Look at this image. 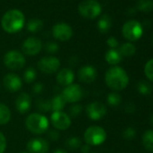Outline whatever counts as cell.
Here are the masks:
<instances>
[{
	"label": "cell",
	"mask_w": 153,
	"mask_h": 153,
	"mask_svg": "<svg viewBox=\"0 0 153 153\" xmlns=\"http://www.w3.org/2000/svg\"><path fill=\"white\" fill-rule=\"evenodd\" d=\"M142 144L148 151L153 153V130H148L143 133Z\"/></svg>",
	"instance_id": "23"
},
{
	"label": "cell",
	"mask_w": 153,
	"mask_h": 153,
	"mask_svg": "<svg viewBox=\"0 0 153 153\" xmlns=\"http://www.w3.org/2000/svg\"><path fill=\"white\" fill-rule=\"evenodd\" d=\"M80 150L82 153H90L91 152V147L88 145V144H84V145H81L80 147Z\"/></svg>",
	"instance_id": "41"
},
{
	"label": "cell",
	"mask_w": 153,
	"mask_h": 153,
	"mask_svg": "<svg viewBox=\"0 0 153 153\" xmlns=\"http://www.w3.org/2000/svg\"><path fill=\"white\" fill-rule=\"evenodd\" d=\"M82 145V141L78 136H71L65 141V146L69 149H76L80 148Z\"/></svg>",
	"instance_id": "27"
},
{
	"label": "cell",
	"mask_w": 153,
	"mask_h": 153,
	"mask_svg": "<svg viewBox=\"0 0 153 153\" xmlns=\"http://www.w3.org/2000/svg\"><path fill=\"white\" fill-rule=\"evenodd\" d=\"M106 101H107V104L111 106H118L121 102H122V97L121 96L116 93V92H112L110 94H108L107 97H106Z\"/></svg>",
	"instance_id": "30"
},
{
	"label": "cell",
	"mask_w": 153,
	"mask_h": 153,
	"mask_svg": "<svg viewBox=\"0 0 153 153\" xmlns=\"http://www.w3.org/2000/svg\"><path fill=\"white\" fill-rule=\"evenodd\" d=\"M11 111L8 106L0 103V125H5L11 120Z\"/></svg>",
	"instance_id": "22"
},
{
	"label": "cell",
	"mask_w": 153,
	"mask_h": 153,
	"mask_svg": "<svg viewBox=\"0 0 153 153\" xmlns=\"http://www.w3.org/2000/svg\"><path fill=\"white\" fill-rule=\"evenodd\" d=\"M3 85L4 88L12 93L17 92L22 88L23 81L20 76L15 73H8L3 79Z\"/></svg>",
	"instance_id": "15"
},
{
	"label": "cell",
	"mask_w": 153,
	"mask_h": 153,
	"mask_svg": "<svg viewBox=\"0 0 153 153\" xmlns=\"http://www.w3.org/2000/svg\"><path fill=\"white\" fill-rule=\"evenodd\" d=\"M52 35L56 40L60 42H67L71 39L73 35L72 28L66 23L56 24L52 28Z\"/></svg>",
	"instance_id": "13"
},
{
	"label": "cell",
	"mask_w": 153,
	"mask_h": 153,
	"mask_svg": "<svg viewBox=\"0 0 153 153\" xmlns=\"http://www.w3.org/2000/svg\"><path fill=\"white\" fill-rule=\"evenodd\" d=\"M20 153H29L28 151H22V152H20Z\"/></svg>",
	"instance_id": "44"
},
{
	"label": "cell",
	"mask_w": 153,
	"mask_h": 153,
	"mask_svg": "<svg viewBox=\"0 0 153 153\" xmlns=\"http://www.w3.org/2000/svg\"><path fill=\"white\" fill-rule=\"evenodd\" d=\"M152 44H153V35H152Z\"/></svg>",
	"instance_id": "45"
},
{
	"label": "cell",
	"mask_w": 153,
	"mask_h": 153,
	"mask_svg": "<svg viewBox=\"0 0 153 153\" xmlns=\"http://www.w3.org/2000/svg\"><path fill=\"white\" fill-rule=\"evenodd\" d=\"M47 137H48L50 140L55 141V140H57L59 139L60 134H59V132L58 130H56V129H51V130H48V131H47Z\"/></svg>",
	"instance_id": "36"
},
{
	"label": "cell",
	"mask_w": 153,
	"mask_h": 153,
	"mask_svg": "<svg viewBox=\"0 0 153 153\" xmlns=\"http://www.w3.org/2000/svg\"><path fill=\"white\" fill-rule=\"evenodd\" d=\"M51 101V110L52 112H59L62 111V109L66 105V101L63 98L61 95H57L54 97H52Z\"/></svg>",
	"instance_id": "21"
},
{
	"label": "cell",
	"mask_w": 153,
	"mask_h": 153,
	"mask_svg": "<svg viewBox=\"0 0 153 153\" xmlns=\"http://www.w3.org/2000/svg\"><path fill=\"white\" fill-rule=\"evenodd\" d=\"M112 26V19L109 16L104 15L97 22V28L101 33H107Z\"/></svg>",
	"instance_id": "20"
},
{
	"label": "cell",
	"mask_w": 153,
	"mask_h": 153,
	"mask_svg": "<svg viewBox=\"0 0 153 153\" xmlns=\"http://www.w3.org/2000/svg\"><path fill=\"white\" fill-rule=\"evenodd\" d=\"M82 109H83V106L81 105H79V104H75L73 105L70 108H69V115L71 117H78L81 112H82Z\"/></svg>",
	"instance_id": "34"
},
{
	"label": "cell",
	"mask_w": 153,
	"mask_h": 153,
	"mask_svg": "<svg viewBox=\"0 0 153 153\" xmlns=\"http://www.w3.org/2000/svg\"><path fill=\"white\" fill-rule=\"evenodd\" d=\"M135 109H136V106L132 102H128L124 105V111L128 114H132L133 112H135Z\"/></svg>",
	"instance_id": "39"
},
{
	"label": "cell",
	"mask_w": 153,
	"mask_h": 153,
	"mask_svg": "<svg viewBox=\"0 0 153 153\" xmlns=\"http://www.w3.org/2000/svg\"><path fill=\"white\" fill-rule=\"evenodd\" d=\"M105 59L109 65L116 66L117 64H119L122 61L123 56L121 55V53L119 52L118 50L110 49L106 51V53L105 55Z\"/></svg>",
	"instance_id": "19"
},
{
	"label": "cell",
	"mask_w": 153,
	"mask_h": 153,
	"mask_svg": "<svg viewBox=\"0 0 153 153\" xmlns=\"http://www.w3.org/2000/svg\"><path fill=\"white\" fill-rule=\"evenodd\" d=\"M59 45L56 43V42H49L45 44V50L48 53H51V54H54L56 53L58 51H59Z\"/></svg>",
	"instance_id": "35"
},
{
	"label": "cell",
	"mask_w": 153,
	"mask_h": 153,
	"mask_svg": "<svg viewBox=\"0 0 153 153\" xmlns=\"http://www.w3.org/2000/svg\"><path fill=\"white\" fill-rule=\"evenodd\" d=\"M43 27V22L41 19L38 18H33L31 19L26 25V28L31 33H38L40 32Z\"/></svg>",
	"instance_id": "24"
},
{
	"label": "cell",
	"mask_w": 153,
	"mask_h": 153,
	"mask_svg": "<svg viewBox=\"0 0 153 153\" xmlns=\"http://www.w3.org/2000/svg\"><path fill=\"white\" fill-rule=\"evenodd\" d=\"M25 15L18 9L8 10L1 19V26L8 33H16L21 31L25 26Z\"/></svg>",
	"instance_id": "2"
},
{
	"label": "cell",
	"mask_w": 153,
	"mask_h": 153,
	"mask_svg": "<svg viewBox=\"0 0 153 153\" xmlns=\"http://www.w3.org/2000/svg\"><path fill=\"white\" fill-rule=\"evenodd\" d=\"M90 153H97V152H90Z\"/></svg>",
	"instance_id": "46"
},
{
	"label": "cell",
	"mask_w": 153,
	"mask_h": 153,
	"mask_svg": "<svg viewBox=\"0 0 153 153\" xmlns=\"http://www.w3.org/2000/svg\"><path fill=\"white\" fill-rule=\"evenodd\" d=\"M149 121H150V123H151V124L153 125V114H152V115L150 116V119H149Z\"/></svg>",
	"instance_id": "43"
},
{
	"label": "cell",
	"mask_w": 153,
	"mask_h": 153,
	"mask_svg": "<svg viewBox=\"0 0 153 153\" xmlns=\"http://www.w3.org/2000/svg\"><path fill=\"white\" fill-rule=\"evenodd\" d=\"M53 153H68V152L63 149H57L53 151Z\"/></svg>",
	"instance_id": "42"
},
{
	"label": "cell",
	"mask_w": 153,
	"mask_h": 153,
	"mask_svg": "<svg viewBox=\"0 0 153 153\" xmlns=\"http://www.w3.org/2000/svg\"><path fill=\"white\" fill-rule=\"evenodd\" d=\"M136 137V131L132 127H128L123 131V138L126 140H132Z\"/></svg>",
	"instance_id": "32"
},
{
	"label": "cell",
	"mask_w": 153,
	"mask_h": 153,
	"mask_svg": "<svg viewBox=\"0 0 153 153\" xmlns=\"http://www.w3.org/2000/svg\"><path fill=\"white\" fill-rule=\"evenodd\" d=\"M60 67V61L57 57L54 56H46L39 59L37 63L38 69L47 75L53 74L59 70Z\"/></svg>",
	"instance_id": "8"
},
{
	"label": "cell",
	"mask_w": 153,
	"mask_h": 153,
	"mask_svg": "<svg viewBox=\"0 0 153 153\" xmlns=\"http://www.w3.org/2000/svg\"><path fill=\"white\" fill-rule=\"evenodd\" d=\"M42 49V43L36 37H28L22 44L23 53L28 56H35L40 53Z\"/></svg>",
	"instance_id": "12"
},
{
	"label": "cell",
	"mask_w": 153,
	"mask_h": 153,
	"mask_svg": "<svg viewBox=\"0 0 153 153\" xmlns=\"http://www.w3.org/2000/svg\"><path fill=\"white\" fill-rule=\"evenodd\" d=\"M122 33L126 40L130 42H135L142 36L143 29L139 22L135 20H130L123 25Z\"/></svg>",
	"instance_id": "7"
},
{
	"label": "cell",
	"mask_w": 153,
	"mask_h": 153,
	"mask_svg": "<svg viewBox=\"0 0 153 153\" xmlns=\"http://www.w3.org/2000/svg\"><path fill=\"white\" fill-rule=\"evenodd\" d=\"M3 60L5 66L11 70H20L25 66L26 63L25 58L23 53L16 50L7 51L5 54Z\"/></svg>",
	"instance_id": "6"
},
{
	"label": "cell",
	"mask_w": 153,
	"mask_h": 153,
	"mask_svg": "<svg viewBox=\"0 0 153 153\" xmlns=\"http://www.w3.org/2000/svg\"><path fill=\"white\" fill-rule=\"evenodd\" d=\"M78 10L81 16L92 20L100 16L102 7L97 0H83L79 3Z\"/></svg>",
	"instance_id": "4"
},
{
	"label": "cell",
	"mask_w": 153,
	"mask_h": 153,
	"mask_svg": "<svg viewBox=\"0 0 153 153\" xmlns=\"http://www.w3.org/2000/svg\"><path fill=\"white\" fill-rule=\"evenodd\" d=\"M49 120L39 113H33L25 119V126L33 134H42L49 130Z\"/></svg>",
	"instance_id": "3"
},
{
	"label": "cell",
	"mask_w": 153,
	"mask_h": 153,
	"mask_svg": "<svg viewBox=\"0 0 153 153\" xmlns=\"http://www.w3.org/2000/svg\"><path fill=\"white\" fill-rule=\"evenodd\" d=\"M137 89H138L139 93L142 96H149V95H150V93L152 91L151 85L145 80H141L138 83Z\"/></svg>",
	"instance_id": "28"
},
{
	"label": "cell",
	"mask_w": 153,
	"mask_h": 153,
	"mask_svg": "<svg viewBox=\"0 0 153 153\" xmlns=\"http://www.w3.org/2000/svg\"><path fill=\"white\" fill-rule=\"evenodd\" d=\"M106 43H107V45H108L111 49H115V48H117L118 45H119L117 39L114 38V37H110V38H108L107 41H106Z\"/></svg>",
	"instance_id": "38"
},
{
	"label": "cell",
	"mask_w": 153,
	"mask_h": 153,
	"mask_svg": "<svg viewBox=\"0 0 153 153\" xmlns=\"http://www.w3.org/2000/svg\"><path fill=\"white\" fill-rule=\"evenodd\" d=\"M36 105L42 112H48L51 110V101L46 99H40L36 102Z\"/></svg>",
	"instance_id": "33"
},
{
	"label": "cell",
	"mask_w": 153,
	"mask_h": 153,
	"mask_svg": "<svg viewBox=\"0 0 153 153\" xmlns=\"http://www.w3.org/2000/svg\"><path fill=\"white\" fill-rule=\"evenodd\" d=\"M137 9L143 13H149L153 10V0H139L136 4Z\"/></svg>",
	"instance_id": "26"
},
{
	"label": "cell",
	"mask_w": 153,
	"mask_h": 153,
	"mask_svg": "<svg viewBox=\"0 0 153 153\" xmlns=\"http://www.w3.org/2000/svg\"><path fill=\"white\" fill-rule=\"evenodd\" d=\"M32 105V98L29 94L23 92L16 97L15 101V106L16 109L20 114H25L27 113Z\"/></svg>",
	"instance_id": "18"
},
{
	"label": "cell",
	"mask_w": 153,
	"mask_h": 153,
	"mask_svg": "<svg viewBox=\"0 0 153 153\" xmlns=\"http://www.w3.org/2000/svg\"><path fill=\"white\" fill-rule=\"evenodd\" d=\"M26 148L29 153H48L50 144L43 138H33L27 142Z\"/></svg>",
	"instance_id": "14"
},
{
	"label": "cell",
	"mask_w": 153,
	"mask_h": 153,
	"mask_svg": "<svg viewBox=\"0 0 153 153\" xmlns=\"http://www.w3.org/2000/svg\"><path fill=\"white\" fill-rule=\"evenodd\" d=\"M86 113L89 119L93 121H98L104 118L107 113L105 105L98 101L91 102L86 107Z\"/></svg>",
	"instance_id": "11"
},
{
	"label": "cell",
	"mask_w": 153,
	"mask_h": 153,
	"mask_svg": "<svg viewBox=\"0 0 153 153\" xmlns=\"http://www.w3.org/2000/svg\"><path fill=\"white\" fill-rule=\"evenodd\" d=\"M66 103L75 104L79 102L83 96V91L79 84H71L63 88L61 94Z\"/></svg>",
	"instance_id": "9"
},
{
	"label": "cell",
	"mask_w": 153,
	"mask_h": 153,
	"mask_svg": "<svg viewBox=\"0 0 153 153\" xmlns=\"http://www.w3.org/2000/svg\"><path fill=\"white\" fill-rule=\"evenodd\" d=\"M106 131L100 126H90L84 132V140L89 146H99L106 140Z\"/></svg>",
	"instance_id": "5"
},
{
	"label": "cell",
	"mask_w": 153,
	"mask_h": 153,
	"mask_svg": "<svg viewBox=\"0 0 153 153\" xmlns=\"http://www.w3.org/2000/svg\"><path fill=\"white\" fill-rule=\"evenodd\" d=\"M75 79V75L72 69L68 68H64L62 69H60L56 76V80L57 83L61 86V87H68L71 84H73Z\"/></svg>",
	"instance_id": "17"
},
{
	"label": "cell",
	"mask_w": 153,
	"mask_h": 153,
	"mask_svg": "<svg viewBox=\"0 0 153 153\" xmlns=\"http://www.w3.org/2000/svg\"><path fill=\"white\" fill-rule=\"evenodd\" d=\"M7 139L5 135L0 131V153H4L7 149Z\"/></svg>",
	"instance_id": "37"
},
{
	"label": "cell",
	"mask_w": 153,
	"mask_h": 153,
	"mask_svg": "<svg viewBox=\"0 0 153 153\" xmlns=\"http://www.w3.org/2000/svg\"><path fill=\"white\" fill-rule=\"evenodd\" d=\"M105 81L109 88L114 91H121L128 86L129 76L123 68L113 66L105 72Z\"/></svg>",
	"instance_id": "1"
},
{
	"label": "cell",
	"mask_w": 153,
	"mask_h": 153,
	"mask_svg": "<svg viewBox=\"0 0 153 153\" xmlns=\"http://www.w3.org/2000/svg\"><path fill=\"white\" fill-rule=\"evenodd\" d=\"M118 51H119V52L121 53L122 56L131 57L136 52V48H135V46L132 43L125 42V43H123V44H122L120 46V49Z\"/></svg>",
	"instance_id": "25"
},
{
	"label": "cell",
	"mask_w": 153,
	"mask_h": 153,
	"mask_svg": "<svg viewBox=\"0 0 153 153\" xmlns=\"http://www.w3.org/2000/svg\"><path fill=\"white\" fill-rule=\"evenodd\" d=\"M43 85L42 84V83H36L34 86H33V92L34 93V94H41L42 91H43Z\"/></svg>",
	"instance_id": "40"
},
{
	"label": "cell",
	"mask_w": 153,
	"mask_h": 153,
	"mask_svg": "<svg viewBox=\"0 0 153 153\" xmlns=\"http://www.w3.org/2000/svg\"><path fill=\"white\" fill-rule=\"evenodd\" d=\"M144 73L147 79L153 82V59H149L144 67Z\"/></svg>",
	"instance_id": "31"
},
{
	"label": "cell",
	"mask_w": 153,
	"mask_h": 153,
	"mask_svg": "<svg viewBox=\"0 0 153 153\" xmlns=\"http://www.w3.org/2000/svg\"><path fill=\"white\" fill-rule=\"evenodd\" d=\"M51 122L53 127L58 131H65L71 125L70 116L62 111L52 112L51 115Z\"/></svg>",
	"instance_id": "10"
},
{
	"label": "cell",
	"mask_w": 153,
	"mask_h": 153,
	"mask_svg": "<svg viewBox=\"0 0 153 153\" xmlns=\"http://www.w3.org/2000/svg\"><path fill=\"white\" fill-rule=\"evenodd\" d=\"M97 76V71L92 65L82 66L78 71V79L83 83H92L96 80Z\"/></svg>",
	"instance_id": "16"
},
{
	"label": "cell",
	"mask_w": 153,
	"mask_h": 153,
	"mask_svg": "<svg viewBox=\"0 0 153 153\" xmlns=\"http://www.w3.org/2000/svg\"><path fill=\"white\" fill-rule=\"evenodd\" d=\"M37 78V72L34 68L30 67L25 69L24 73V80L26 83H33Z\"/></svg>",
	"instance_id": "29"
}]
</instances>
